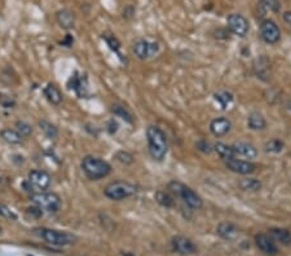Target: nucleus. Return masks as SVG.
<instances>
[{
	"instance_id": "nucleus-1",
	"label": "nucleus",
	"mask_w": 291,
	"mask_h": 256,
	"mask_svg": "<svg viewBox=\"0 0 291 256\" xmlns=\"http://www.w3.org/2000/svg\"><path fill=\"white\" fill-rule=\"evenodd\" d=\"M146 139L150 157L157 162L163 161L168 150V141L166 133L158 126H149L146 128Z\"/></svg>"
},
{
	"instance_id": "nucleus-2",
	"label": "nucleus",
	"mask_w": 291,
	"mask_h": 256,
	"mask_svg": "<svg viewBox=\"0 0 291 256\" xmlns=\"http://www.w3.org/2000/svg\"><path fill=\"white\" fill-rule=\"evenodd\" d=\"M83 172L89 180L97 181L101 179L107 178L108 175L111 172V166L107 161H104L103 158L95 157V155H87L83 158L80 163Z\"/></svg>"
},
{
	"instance_id": "nucleus-3",
	"label": "nucleus",
	"mask_w": 291,
	"mask_h": 256,
	"mask_svg": "<svg viewBox=\"0 0 291 256\" xmlns=\"http://www.w3.org/2000/svg\"><path fill=\"white\" fill-rule=\"evenodd\" d=\"M168 193H171L172 195L175 197H178V198L182 199L184 203L188 207L193 210H199L202 209L203 206V201L202 198L199 197L192 188H189L185 184L180 183V181L172 180L168 183L167 185Z\"/></svg>"
},
{
	"instance_id": "nucleus-4",
	"label": "nucleus",
	"mask_w": 291,
	"mask_h": 256,
	"mask_svg": "<svg viewBox=\"0 0 291 256\" xmlns=\"http://www.w3.org/2000/svg\"><path fill=\"white\" fill-rule=\"evenodd\" d=\"M34 234H36L43 241H45L47 243L56 247L69 246V245L75 243L76 239H78V237L75 234H73V233L64 232V230H56V229L43 228V226L35 228Z\"/></svg>"
},
{
	"instance_id": "nucleus-5",
	"label": "nucleus",
	"mask_w": 291,
	"mask_h": 256,
	"mask_svg": "<svg viewBox=\"0 0 291 256\" xmlns=\"http://www.w3.org/2000/svg\"><path fill=\"white\" fill-rule=\"evenodd\" d=\"M30 201L33 205L38 206L43 212L48 214H56L60 211L62 205L61 197L53 191H40V193H34L31 194Z\"/></svg>"
},
{
	"instance_id": "nucleus-6",
	"label": "nucleus",
	"mask_w": 291,
	"mask_h": 256,
	"mask_svg": "<svg viewBox=\"0 0 291 256\" xmlns=\"http://www.w3.org/2000/svg\"><path fill=\"white\" fill-rule=\"evenodd\" d=\"M136 191L137 188L134 184L123 180L113 181L104 188L105 197L111 201H123V199L130 198L134 194H136Z\"/></svg>"
},
{
	"instance_id": "nucleus-7",
	"label": "nucleus",
	"mask_w": 291,
	"mask_h": 256,
	"mask_svg": "<svg viewBox=\"0 0 291 256\" xmlns=\"http://www.w3.org/2000/svg\"><path fill=\"white\" fill-rule=\"evenodd\" d=\"M158 51H159V44L157 41H151L145 38H139L132 45V52L139 60H147L157 55Z\"/></svg>"
},
{
	"instance_id": "nucleus-8",
	"label": "nucleus",
	"mask_w": 291,
	"mask_h": 256,
	"mask_svg": "<svg viewBox=\"0 0 291 256\" xmlns=\"http://www.w3.org/2000/svg\"><path fill=\"white\" fill-rule=\"evenodd\" d=\"M259 31H260L261 40L267 44H276L281 39V30L278 28V25L269 18L261 21Z\"/></svg>"
},
{
	"instance_id": "nucleus-9",
	"label": "nucleus",
	"mask_w": 291,
	"mask_h": 256,
	"mask_svg": "<svg viewBox=\"0 0 291 256\" xmlns=\"http://www.w3.org/2000/svg\"><path fill=\"white\" fill-rule=\"evenodd\" d=\"M226 24H228V29L232 34L240 37V38H245L249 34L250 30V24L245 16L240 13H232L226 18Z\"/></svg>"
},
{
	"instance_id": "nucleus-10",
	"label": "nucleus",
	"mask_w": 291,
	"mask_h": 256,
	"mask_svg": "<svg viewBox=\"0 0 291 256\" xmlns=\"http://www.w3.org/2000/svg\"><path fill=\"white\" fill-rule=\"evenodd\" d=\"M51 175L44 170H31L28 175V181L33 186V189L44 191L51 185Z\"/></svg>"
},
{
	"instance_id": "nucleus-11",
	"label": "nucleus",
	"mask_w": 291,
	"mask_h": 256,
	"mask_svg": "<svg viewBox=\"0 0 291 256\" xmlns=\"http://www.w3.org/2000/svg\"><path fill=\"white\" fill-rule=\"evenodd\" d=\"M228 170L238 175H251L256 171V164L251 161H243L238 158H232L225 162Z\"/></svg>"
},
{
	"instance_id": "nucleus-12",
	"label": "nucleus",
	"mask_w": 291,
	"mask_h": 256,
	"mask_svg": "<svg viewBox=\"0 0 291 256\" xmlns=\"http://www.w3.org/2000/svg\"><path fill=\"white\" fill-rule=\"evenodd\" d=\"M171 246L175 253L180 255H192L197 251L194 243L184 236H175L171 239Z\"/></svg>"
},
{
	"instance_id": "nucleus-13",
	"label": "nucleus",
	"mask_w": 291,
	"mask_h": 256,
	"mask_svg": "<svg viewBox=\"0 0 291 256\" xmlns=\"http://www.w3.org/2000/svg\"><path fill=\"white\" fill-rule=\"evenodd\" d=\"M68 87L70 89H73L76 95L79 96V99H83L88 95V84H87V78L86 76L79 75L78 72H75L70 76L68 82Z\"/></svg>"
},
{
	"instance_id": "nucleus-14",
	"label": "nucleus",
	"mask_w": 291,
	"mask_h": 256,
	"mask_svg": "<svg viewBox=\"0 0 291 256\" xmlns=\"http://www.w3.org/2000/svg\"><path fill=\"white\" fill-rule=\"evenodd\" d=\"M232 150L234 158L242 157L246 159H255L257 157V149L250 143H243V141L234 143L232 145Z\"/></svg>"
},
{
	"instance_id": "nucleus-15",
	"label": "nucleus",
	"mask_w": 291,
	"mask_h": 256,
	"mask_svg": "<svg viewBox=\"0 0 291 256\" xmlns=\"http://www.w3.org/2000/svg\"><path fill=\"white\" fill-rule=\"evenodd\" d=\"M255 243H256L257 249L260 250L261 253L269 256H276L278 253V249L276 246V243L273 242V239L264 233H259L255 236Z\"/></svg>"
},
{
	"instance_id": "nucleus-16",
	"label": "nucleus",
	"mask_w": 291,
	"mask_h": 256,
	"mask_svg": "<svg viewBox=\"0 0 291 256\" xmlns=\"http://www.w3.org/2000/svg\"><path fill=\"white\" fill-rule=\"evenodd\" d=\"M55 17L57 24L60 25V28H62L64 30H73L75 28V14L68 8L58 9L56 12Z\"/></svg>"
},
{
	"instance_id": "nucleus-17",
	"label": "nucleus",
	"mask_w": 291,
	"mask_h": 256,
	"mask_svg": "<svg viewBox=\"0 0 291 256\" xmlns=\"http://www.w3.org/2000/svg\"><path fill=\"white\" fill-rule=\"evenodd\" d=\"M230 128H232V123H230V120L228 118H225V116L215 118L210 123V131L213 132V135H215L218 137L226 135L230 131Z\"/></svg>"
},
{
	"instance_id": "nucleus-18",
	"label": "nucleus",
	"mask_w": 291,
	"mask_h": 256,
	"mask_svg": "<svg viewBox=\"0 0 291 256\" xmlns=\"http://www.w3.org/2000/svg\"><path fill=\"white\" fill-rule=\"evenodd\" d=\"M267 126L265 118L257 111H253L247 116V127L253 131H260L264 130Z\"/></svg>"
},
{
	"instance_id": "nucleus-19",
	"label": "nucleus",
	"mask_w": 291,
	"mask_h": 256,
	"mask_svg": "<svg viewBox=\"0 0 291 256\" xmlns=\"http://www.w3.org/2000/svg\"><path fill=\"white\" fill-rule=\"evenodd\" d=\"M43 92H44V96L47 97V100H48L52 105H60V104L62 103L61 91H60L58 87H56L53 83H48Z\"/></svg>"
},
{
	"instance_id": "nucleus-20",
	"label": "nucleus",
	"mask_w": 291,
	"mask_h": 256,
	"mask_svg": "<svg viewBox=\"0 0 291 256\" xmlns=\"http://www.w3.org/2000/svg\"><path fill=\"white\" fill-rule=\"evenodd\" d=\"M0 137L5 143L10 144V145H18L24 140V137L21 136L20 132L17 130H13V128H4V130H1L0 131Z\"/></svg>"
},
{
	"instance_id": "nucleus-21",
	"label": "nucleus",
	"mask_w": 291,
	"mask_h": 256,
	"mask_svg": "<svg viewBox=\"0 0 291 256\" xmlns=\"http://www.w3.org/2000/svg\"><path fill=\"white\" fill-rule=\"evenodd\" d=\"M271 236L273 237L276 241H278L280 243L285 245V246H290L291 245V232L288 229L284 228H272L269 230Z\"/></svg>"
},
{
	"instance_id": "nucleus-22",
	"label": "nucleus",
	"mask_w": 291,
	"mask_h": 256,
	"mask_svg": "<svg viewBox=\"0 0 291 256\" xmlns=\"http://www.w3.org/2000/svg\"><path fill=\"white\" fill-rule=\"evenodd\" d=\"M237 233H238V230H237L236 225L229 221L220 222L219 226H218V234L225 239H233L237 236Z\"/></svg>"
},
{
	"instance_id": "nucleus-23",
	"label": "nucleus",
	"mask_w": 291,
	"mask_h": 256,
	"mask_svg": "<svg viewBox=\"0 0 291 256\" xmlns=\"http://www.w3.org/2000/svg\"><path fill=\"white\" fill-rule=\"evenodd\" d=\"M240 188L243 191H259L261 189V183L257 179L245 178L238 183Z\"/></svg>"
},
{
	"instance_id": "nucleus-24",
	"label": "nucleus",
	"mask_w": 291,
	"mask_h": 256,
	"mask_svg": "<svg viewBox=\"0 0 291 256\" xmlns=\"http://www.w3.org/2000/svg\"><path fill=\"white\" fill-rule=\"evenodd\" d=\"M214 150H215L216 153H218V155L225 162L232 159V158H234L232 146H229V145H226V144L224 143H216L215 145H214Z\"/></svg>"
},
{
	"instance_id": "nucleus-25",
	"label": "nucleus",
	"mask_w": 291,
	"mask_h": 256,
	"mask_svg": "<svg viewBox=\"0 0 291 256\" xmlns=\"http://www.w3.org/2000/svg\"><path fill=\"white\" fill-rule=\"evenodd\" d=\"M101 38L105 40V43H107L108 47H109L111 51L115 52V53H118V55H119V49H120V47H122V44H120L119 39L116 38L113 33H110V31H105V33H103V35H101Z\"/></svg>"
},
{
	"instance_id": "nucleus-26",
	"label": "nucleus",
	"mask_w": 291,
	"mask_h": 256,
	"mask_svg": "<svg viewBox=\"0 0 291 256\" xmlns=\"http://www.w3.org/2000/svg\"><path fill=\"white\" fill-rule=\"evenodd\" d=\"M155 201L159 203L163 207H167V209H171L175 206V199L172 197L171 193H168V191H163V190H158L155 193Z\"/></svg>"
},
{
	"instance_id": "nucleus-27",
	"label": "nucleus",
	"mask_w": 291,
	"mask_h": 256,
	"mask_svg": "<svg viewBox=\"0 0 291 256\" xmlns=\"http://www.w3.org/2000/svg\"><path fill=\"white\" fill-rule=\"evenodd\" d=\"M38 124L41 132L45 135V137H48V139H56V137L58 136V128L55 124H52L51 122H48V120H40Z\"/></svg>"
},
{
	"instance_id": "nucleus-28",
	"label": "nucleus",
	"mask_w": 291,
	"mask_h": 256,
	"mask_svg": "<svg viewBox=\"0 0 291 256\" xmlns=\"http://www.w3.org/2000/svg\"><path fill=\"white\" fill-rule=\"evenodd\" d=\"M285 147V143L280 139H272V140L267 141L265 145H264V150L267 151V153H281L284 150Z\"/></svg>"
},
{
	"instance_id": "nucleus-29",
	"label": "nucleus",
	"mask_w": 291,
	"mask_h": 256,
	"mask_svg": "<svg viewBox=\"0 0 291 256\" xmlns=\"http://www.w3.org/2000/svg\"><path fill=\"white\" fill-rule=\"evenodd\" d=\"M215 100L219 103L221 109H226L233 103V95L228 91H220L215 95Z\"/></svg>"
},
{
	"instance_id": "nucleus-30",
	"label": "nucleus",
	"mask_w": 291,
	"mask_h": 256,
	"mask_svg": "<svg viewBox=\"0 0 291 256\" xmlns=\"http://www.w3.org/2000/svg\"><path fill=\"white\" fill-rule=\"evenodd\" d=\"M254 69H255V72H256L259 76L267 75L268 70H269V61L265 57L257 58L255 64H254Z\"/></svg>"
},
{
	"instance_id": "nucleus-31",
	"label": "nucleus",
	"mask_w": 291,
	"mask_h": 256,
	"mask_svg": "<svg viewBox=\"0 0 291 256\" xmlns=\"http://www.w3.org/2000/svg\"><path fill=\"white\" fill-rule=\"evenodd\" d=\"M259 4L265 10H272L274 13H277L281 9V3L280 0H259Z\"/></svg>"
},
{
	"instance_id": "nucleus-32",
	"label": "nucleus",
	"mask_w": 291,
	"mask_h": 256,
	"mask_svg": "<svg viewBox=\"0 0 291 256\" xmlns=\"http://www.w3.org/2000/svg\"><path fill=\"white\" fill-rule=\"evenodd\" d=\"M114 158H115L118 162H120L122 164H132L135 162L134 155H132L131 153H128V151H124V150L116 151V153L114 154Z\"/></svg>"
},
{
	"instance_id": "nucleus-33",
	"label": "nucleus",
	"mask_w": 291,
	"mask_h": 256,
	"mask_svg": "<svg viewBox=\"0 0 291 256\" xmlns=\"http://www.w3.org/2000/svg\"><path fill=\"white\" fill-rule=\"evenodd\" d=\"M16 130L20 132V135L22 137H28L33 133V127H31V124L26 123L24 120H17V122H16Z\"/></svg>"
},
{
	"instance_id": "nucleus-34",
	"label": "nucleus",
	"mask_w": 291,
	"mask_h": 256,
	"mask_svg": "<svg viewBox=\"0 0 291 256\" xmlns=\"http://www.w3.org/2000/svg\"><path fill=\"white\" fill-rule=\"evenodd\" d=\"M113 113L115 114V115L118 116H122L126 122H128V123H132L134 122V119H132V115H131L128 111H127L126 109H124L123 106H119V105H114L113 106Z\"/></svg>"
},
{
	"instance_id": "nucleus-35",
	"label": "nucleus",
	"mask_w": 291,
	"mask_h": 256,
	"mask_svg": "<svg viewBox=\"0 0 291 256\" xmlns=\"http://www.w3.org/2000/svg\"><path fill=\"white\" fill-rule=\"evenodd\" d=\"M0 106H3L5 109H13L16 106V101L10 96L5 95V93H0Z\"/></svg>"
},
{
	"instance_id": "nucleus-36",
	"label": "nucleus",
	"mask_w": 291,
	"mask_h": 256,
	"mask_svg": "<svg viewBox=\"0 0 291 256\" xmlns=\"http://www.w3.org/2000/svg\"><path fill=\"white\" fill-rule=\"evenodd\" d=\"M0 216L8 220H17V215L14 214L7 205H0Z\"/></svg>"
},
{
	"instance_id": "nucleus-37",
	"label": "nucleus",
	"mask_w": 291,
	"mask_h": 256,
	"mask_svg": "<svg viewBox=\"0 0 291 256\" xmlns=\"http://www.w3.org/2000/svg\"><path fill=\"white\" fill-rule=\"evenodd\" d=\"M197 149L205 154H210L214 150V146L210 143H207L206 140H199L198 143H197Z\"/></svg>"
},
{
	"instance_id": "nucleus-38",
	"label": "nucleus",
	"mask_w": 291,
	"mask_h": 256,
	"mask_svg": "<svg viewBox=\"0 0 291 256\" xmlns=\"http://www.w3.org/2000/svg\"><path fill=\"white\" fill-rule=\"evenodd\" d=\"M73 43H74V38H73V37L70 34L66 35L65 39H64V40L61 41V44L65 45V47H72Z\"/></svg>"
},
{
	"instance_id": "nucleus-39",
	"label": "nucleus",
	"mask_w": 291,
	"mask_h": 256,
	"mask_svg": "<svg viewBox=\"0 0 291 256\" xmlns=\"http://www.w3.org/2000/svg\"><path fill=\"white\" fill-rule=\"evenodd\" d=\"M282 17H284V21L286 24H289L291 26V10H288V12H285L282 14Z\"/></svg>"
},
{
	"instance_id": "nucleus-40",
	"label": "nucleus",
	"mask_w": 291,
	"mask_h": 256,
	"mask_svg": "<svg viewBox=\"0 0 291 256\" xmlns=\"http://www.w3.org/2000/svg\"><path fill=\"white\" fill-rule=\"evenodd\" d=\"M123 256H135V255L131 253H126V254H123Z\"/></svg>"
},
{
	"instance_id": "nucleus-41",
	"label": "nucleus",
	"mask_w": 291,
	"mask_h": 256,
	"mask_svg": "<svg viewBox=\"0 0 291 256\" xmlns=\"http://www.w3.org/2000/svg\"><path fill=\"white\" fill-rule=\"evenodd\" d=\"M288 109L290 110V111H291V101H290V103H289V105H288Z\"/></svg>"
},
{
	"instance_id": "nucleus-42",
	"label": "nucleus",
	"mask_w": 291,
	"mask_h": 256,
	"mask_svg": "<svg viewBox=\"0 0 291 256\" xmlns=\"http://www.w3.org/2000/svg\"><path fill=\"white\" fill-rule=\"evenodd\" d=\"M0 233H1V228H0Z\"/></svg>"
}]
</instances>
